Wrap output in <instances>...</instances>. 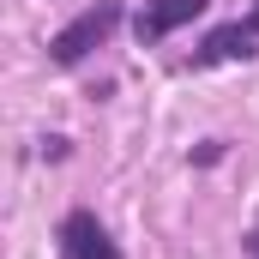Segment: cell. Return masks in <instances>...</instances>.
<instances>
[{"instance_id":"cell-5","label":"cell","mask_w":259,"mask_h":259,"mask_svg":"<svg viewBox=\"0 0 259 259\" xmlns=\"http://www.w3.org/2000/svg\"><path fill=\"white\" fill-rule=\"evenodd\" d=\"M247 253H259V229H253V235H247Z\"/></svg>"},{"instance_id":"cell-1","label":"cell","mask_w":259,"mask_h":259,"mask_svg":"<svg viewBox=\"0 0 259 259\" xmlns=\"http://www.w3.org/2000/svg\"><path fill=\"white\" fill-rule=\"evenodd\" d=\"M115 24H121V0H97V6H84L66 30H55L49 61H55V66H78L97 42H103V36H109V30H115Z\"/></svg>"},{"instance_id":"cell-4","label":"cell","mask_w":259,"mask_h":259,"mask_svg":"<svg viewBox=\"0 0 259 259\" xmlns=\"http://www.w3.org/2000/svg\"><path fill=\"white\" fill-rule=\"evenodd\" d=\"M247 55H253V30H247V24H223V30L205 36V49H199L193 61L199 66H217V61H247Z\"/></svg>"},{"instance_id":"cell-2","label":"cell","mask_w":259,"mask_h":259,"mask_svg":"<svg viewBox=\"0 0 259 259\" xmlns=\"http://www.w3.org/2000/svg\"><path fill=\"white\" fill-rule=\"evenodd\" d=\"M61 259H121V253H115L109 229H103L91 211H72L61 223Z\"/></svg>"},{"instance_id":"cell-6","label":"cell","mask_w":259,"mask_h":259,"mask_svg":"<svg viewBox=\"0 0 259 259\" xmlns=\"http://www.w3.org/2000/svg\"><path fill=\"white\" fill-rule=\"evenodd\" d=\"M247 30H253V36H259V6H253V18H247Z\"/></svg>"},{"instance_id":"cell-3","label":"cell","mask_w":259,"mask_h":259,"mask_svg":"<svg viewBox=\"0 0 259 259\" xmlns=\"http://www.w3.org/2000/svg\"><path fill=\"white\" fill-rule=\"evenodd\" d=\"M205 6H211V0H151V6L133 18V30H139V42H157V36H169V30H181V24H193Z\"/></svg>"}]
</instances>
